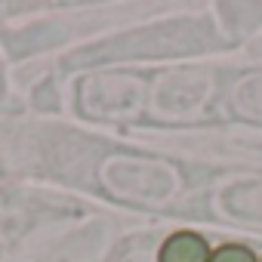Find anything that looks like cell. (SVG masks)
Here are the masks:
<instances>
[{"instance_id": "1", "label": "cell", "mask_w": 262, "mask_h": 262, "mask_svg": "<svg viewBox=\"0 0 262 262\" xmlns=\"http://www.w3.org/2000/svg\"><path fill=\"white\" fill-rule=\"evenodd\" d=\"M158 262H210V247L194 231H176L164 241Z\"/></svg>"}, {"instance_id": "2", "label": "cell", "mask_w": 262, "mask_h": 262, "mask_svg": "<svg viewBox=\"0 0 262 262\" xmlns=\"http://www.w3.org/2000/svg\"><path fill=\"white\" fill-rule=\"evenodd\" d=\"M210 262H259V259L244 244H225V247H219V250L210 253Z\"/></svg>"}]
</instances>
